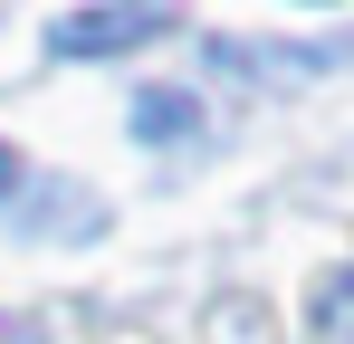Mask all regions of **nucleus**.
Instances as JSON below:
<instances>
[{
	"instance_id": "nucleus-4",
	"label": "nucleus",
	"mask_w": 354,
	"mask_h": 344,
	"mask_svg": "<svg viewBox=\"0 0 354 344\" xmlns=\"http://www.w3.org/2000/svg\"><path fill=\"white\" fill-rule=\"evenodd\" d=\"M10 182H19V153H10V144H0V201H10Z\"/></svg>"
},
{
	"instance_id": "nucleus-3",
	"label": "nucleus",
	"mask_w": 354,
	"mask_h": 344,
	"mask_svg": "<svg viewBox=\"0 0 354 344\" xmlns=\"http://www.w3.org/2000/svg\"><path fill=\"white\" fill-rule=\"evenodd\" d=\"M316 344H354V268L316 278Z\"/></svg>"
},
{
	"instance_id": "nucleus-1",
	"label": "nucleus",
	"mask_w": 354,
	"mask_h": 344,
	"mask_svg": "<svg viewBox=\"0 0 354 344\" xmlns=\"http://www.w3.org/2000/svg\"><path fill=\"white\" fill-rule=\"evenodd\" d=\"M173 29V10H58V57H124V48H153Z\"/></svg>"
},
{
	"instance_id": "nucleus-2",
	"label": "nucleus",
	"mask_w": 354,
	"mask_h": 344,
	"mask_svg": "<svg viewBox=\"0 0 354 344\" xmlns=\"http://www.w3.org/2000/svg\"><path fill=\"white\" fill-rule=\"evenodd\" d=\"M134 134H144V144H192V134H201V106H192L182 86H144V96H134Z\"/></svg>"
}]
</instances>
